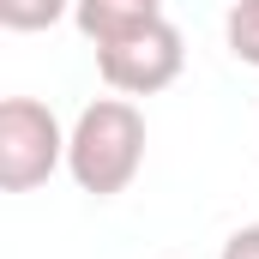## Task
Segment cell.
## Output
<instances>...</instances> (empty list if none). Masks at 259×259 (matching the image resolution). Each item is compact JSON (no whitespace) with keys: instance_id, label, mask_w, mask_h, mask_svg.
<instances>
[{"instance_id":"6da1fadb","label":"cell","mask_w":259,"mask_h":259,"mask_svg":"<svg viewBox=\"0 0 259 259\" xmlns=\"http://www.w3.org/2000/svg\"><path fill=\"white\" fill-rule=\"evenodd\" d=\"M145 169V115L133 97H97L66 133V175L97 199H115Z\"/></svg>"},{"instance_id":"7a4b0ae2","label":"cell","mask_w":259,"mask_h":259,"mask_svg":"<svg viewBox=\"0 0 259 259\" xmlns=\"http://www.w3.org/2000/svg\"><path fill=\"white\" fill-rule=\"evenodd\" d=\"M66 163V127L49 103L36 97H6L0 103V187L30 193Z\"/></svg>"},{"instance_id":"3957f363","label":"cell","mask_w":259,"mask_h":259,"mask_svg":"<svg viewBox=\"0 0 259 259\" xmlns=\"http://www.w3.org/2000/svg\"><path fill=\"white\" fill-rule=\"evenodd\" d=\"M181 66H187V42H181V30H175L163 12L145 18L139 30H127V36H115V42L97 49L103 84L121 91V97H157V91H169V84L181 78Z\"/></svg>"},{"instance_id":"277c9868","label":"cell","mask_w":259,"mask_h":259,"mask_svg":"<svg viewBox=\"0 0 259 259\" xmlns=\"http://www.w3.org/2000/svg\"><path fill=\"white\" fill-rule=\"evenodd\" d=\"M157 12H163L157 0H78V6H72V24L84 30L91 49H103V42H115V36L139 30V24L157 18Z\"/></svg>"},{"instance_id":"5b68a950","label":"cell","mask_w":259,"mask_h":259,"mask_svg":"<svg viewBox=\"0 0 259 259\" xmlns=\"http://www.w3.org/2000/svg\"><path fill=\"white\" fill-rule=\"evenodd\" d=\"M223 42L241 66H259V0H235L223 18Z\"/></svg>"},{"instance_id":"8992f818","label":"cell","mask_w":259,"mask_h":259,"mask_svg":"<svg viewBox=\"0 0 259 259\" xmlns=\"http://www.w3.org/2000/svg\"><path fill=\"white\" fill-rule=\"evenodd\" d=\"M78 0H0V24L6 30H49L61 24Z\"/></svg>"},{"instance_id":"52a82bcc","label":"cell","mask_w":259,"mask_h":259,"mask_svg":"<svg viewBox=\"0 0 259 259\" xmlns=\"http://www.w3.org/2000/svg\"><path fill=\"white\" fill-rule=\"evenodd\" d=\"M223 259H259V223H241V229L223 241Z\"/></svg>"}]
</instances>
